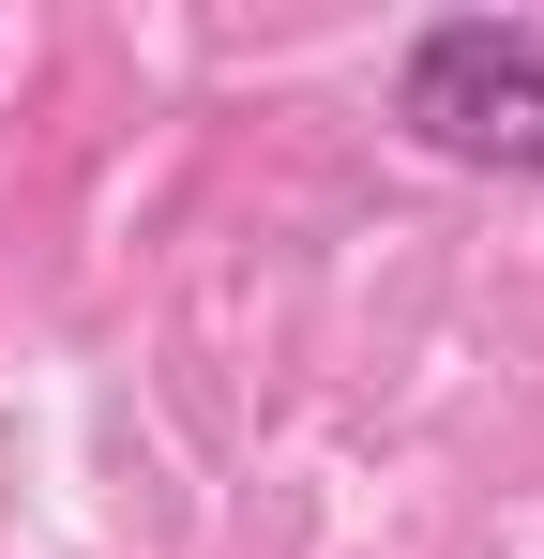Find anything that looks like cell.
Here are the masks:
<instances>
[{
	"label": "cell",
	"instance_id": "1",
	"mask_svg": "<svg viewBox=\"0 0 544 559\" xmlns=\"http://www.w3.org/2000/svg\"><path fill=\"white\" fill-rule=\"evenodd\" d=\"M393 121L453 152V167H499V182H544V31L515 15H439L393 76Z\"/></svg>",
	"mask_w": 544,
	"mask_h": 559
}]
</instances>
